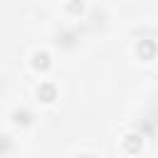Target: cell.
<instances>
[{"mask_svg": "<svg viewBox=\"0 0 158 158\" xmlns=\"http://www.w3.org/2000/svg\"><path fill=\"white\" fill-rule=\"evenodd\" d=\"M121 143H123V151H126V153H138V151L143 148V136H141L138 131H128Z\"/></svg>", "mask_w": 158, "mask_h": 158, "instance_id": "4", "label": "cell"}, {"mask_svg": "<svg viewBox=\"0 0 158 158\" xmlns=\"http://www.w3.org/2000/svg\"><path fill=\"white\" fill-rule=\"evenodd\" d=\"M30 67H32L35 72H40V74L49 72V69H52V54H49V52H44V49L32 52V57H30Z\"/></svg>", "mask_w": 158, "mask_h": 158, "instance_id": "3", "label": "cell"}, {"mask_svg": "<svg viewBox=\"0 0 158 158\" xmlns=\"http://www.w3.org/2000/svg\"><path fill=\"white\" fill-rule=\"evenodd\" d=\"M10 118H12V123L15 126H20V128H27V126H32V111L30 109H15L12 114H10Z\"/></svg>", "mask_w": 158, "mask_h": 158, "instance_id": "5", "label": "cell"}, {"mask_svg": "<svg viewBox=\"0 0 158 158\" xmlns=\"http://www.w3.org/2000/svg\"><path fill=\"white\" fill-rule=\"evenodd\" d=\"M136 57H138L141 62H153V59L158 57V42L151 40V37L138 40V44H136Z\"/></svg>", "mask_w": 158, "mask_h": 158, "instance_id": "1", "label": "cell"}, {"mask_svg": "<svg viewBox=\"0 0 158 158\" xmlns=\"http://www.w3.org/2000/svg\"><path fill=\"white\" fill-rule=\"evenodd\" d=\"M12 148V141H10V136L7 133H0V153H7Z\"/></svg>", "mask_w": 158, "mask_h": 158, "instance_id": "7", "label": "cell"}, {"mask_svg": "<svg viewBox=\"0 0 158 158\" xmlns=\"http://www.w3.org/2000/svg\"><path fill=\"white\" fill-rule=\"evenodd\" d=\"M35 94H37V101H42V104H54L57 96H59V89H57L54 81H40L37 89H35Z\"/></svg>", "mask_w": 158, "mask_h": 158, "instance_id": "2", "label": "cell"}, {"mask_svg": "<svg viewBox=\"0 0 158 158\" xmlns=\"http://www.w3.org/2000/svg\"><path fill=\"white\" fill-rule=\"evenodd\" d=\"M67 12L69 15H81L84 12V2L81 0H69L67 2Z\"/></svg>", "mask_w": 158, "mask_h": 158, "instance_id": "6", "label": "cell"}]
</instances>
